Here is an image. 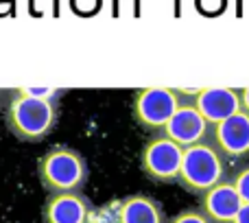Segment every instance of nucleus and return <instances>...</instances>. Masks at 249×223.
<instances>
[{"mask_svg":"<svg viewBox=\"0 0 249 223\" xmlns=\"http://www.w3.org/2000/svg\"><path fill=\"white\" fill-rule=\"evenodd\" d=\"M37 177L51 195L81 193L88 184L90 168L79 151L70 147H53L39 158Z\"/></svg>","mask_w":249,"mask_h":223,"instance_id":"f257e3e1","label":"nucleus"},{"mask_svg":"<svg viewBox=\"0 0 249 223\" xmlns=\"http://www.w3.org/2000/svg\"><path fill=\"white\" fill-rule=\"evenodd\" d=\"M228 177V160L210 140L184 149L177 184L186 193L201 197L206 190L214 188Z\"/></svg>","mask_w":249,"mask_h":223,"instance_id":"f03ea898","label":"nucleus"},{"mask_svg":"<svg viewBox=\"0 0 249 223\" xmlns=\"http://www.w3.org/2000/svg\"><path fill=\"white\" fill-rule=\"evenodd\" d=\"M7 127L18 140L37 142L53 131L57 123V101L35 99L18 90L7 108Z\"/></svg>","mask_w":249,"mask_h":223,"instance_id":"7ed1b4c3","label":"nucleus"},{"mask_svg":"<svg viewBox=\"0 0 249 223\" xmlns=\"http://www.w3.org/2000/svg\"><path fill=\"white\" fill-rule=\"evenodd\" d=\"M184 103L181 94L177 90L168 88H144L133 94L131 101V116L144 131L149 133H162L168 120L177 108Z\"/></svg>","mask_w":249,"mask_h":223,"instance_id":"20e7f679","label":"nucleus"},{"mask_svg":"<svg viewBox=\"0 0 249 223\" xmlns=\"http://www.w3.org/2000/svg\"><path fill=\"white\" fill-rule=\"evenodd\" d=\"M184 149L164 133H155L140 151V168L155 184H177Z\"/></svg>","mask_w":249,"mask_h":223,"instance_id":"39448f33","label":"nucleus"},{"mask_svg":"<svg viewBox=\"0 0 249 223\" xmlns=\"http://www.w3.org/2000/svg\"><path fill=\"white\" fill-rule=\"evenodd\" d=\"M210 142L223 153L228 162L249 158V114L241 110L230 118L212 125Z\"/></svg>","mask_w":249,"mask_h":223,"instance_id":"423d86ee","label":"nucleus"},{"mask_svg":"<svg viewBox=\"0 0 249 223\" xmlns=\"http://www.w3.org/2000/svg\"><path fill=\"white\" fill-rule=\"evenodd\" d=\"M210 129L212 125L199 114L193 101H184L173 114V118L168 120L162 133L166 138H171L173 142H177L181 149H188V147H195L199 142L210 140Z\"/></svg>","mask_w":249,"mask_h":223,"instance_id":"0eeeda50","label":"nucleus"},{"mask_svg":"<svg viewBox=\"0 0 249 223\" xmlns=\"http://www.w3.org/2000/svg\"><path fill=\"white\" fill-rule=\"evenodd\" d=\"M92 217L94 206L83 193L51 195L42 208L44 223H92Z\"/></svg>","mask_w":249,"mask_h":223,"instance_id":"6e6552de","label":"nucleus"},{"mask_svg":"<svg viewBox=\"0 0 249 223\" xmlns=\"http://www.w3.org/2000/svg\"><path fill=\"white\" fill-rule=\"evenodd\" d=\"M193 105L208 123L216 125L241 112V94L232 88H206L195 94Z\"/></svg>","mask_w":249,"mask_h":223,"instance_id":"1a4fd4ad","label":"nucleus"},{"mask_svg":"<svg viewBox=\"0 0 249 223\" xmlns=\"http://www.w3.org/2000/svg\"><path fill=\"white\" fill-rule=\"evenodd\" d=\"M241 206L243 202L230 180L216 184L214 188L206 190L199 197V210L212 223H232L234 217L241 210Z\"/></svg>","mask_w":249,"mask_h":223,"instance_id":"9d476101","label":"nucleus"},{"mask_svg":"<svg viewBox=\"0 0 249 223\" xmlns=\"http://www.w3.org/2000/svg\"><path fill=\"white\" fill-rule=\"evenodd\" d=\"M116 223H168V219L158 199L144 193H136L118 204Z\"/></svg>","mask_w":249,"mask_h":223,"instance_id":"9b49d317","label":"nucleus"},{"mask_svg":"<svg viewBox=\"0 0 249 223\" xmlns=\"http://www.w3.org/2000/svg\"><path fill=\"white\" fill-rule=\"evenodd\" d=\"M228 180L232 182V186L236 188L241 202L243 204H249V164H243V167H238L236 171H234L232 175L228 177Z\"/></svg>","mask_w":249,"mask_h":223,"instance_id":"f8f14e48","label":"nucleus"},{"mask_svg":"<svg viewBox=\"0 0 249 223\" xmlns=\"http://www.w3.org/2000/svg\"><path fill=\"white\" fill-rule=\"evenodd\" d=\"M168 223H212V221L197 206V208H186V210L177 212L173 219H168Z\"/></svg>","mask_w":249,"mask_h":223,"instance_id":"ddd939ff","label":"nucleus"},{"mask_svg":"<svg viewBox=\"0 0 249 223\" xmlns=\"http://www.w3.org/2000/svg\"><path fill=\"white\" fill-rule=\"evenodd\" d=\"M22 92L35 99H46V101H57L61 96V90H51V88H22Z\"/></svg>","mask_w":249,"mask_h":223,"instance_id":"4468645a","label":"nucleus"},{"mask_svg":"<svg viewBox=\"0 0 249 223\" xmlns=\"http://www.w3.org/2000/svg\"><path fill=\"white\" fill-rule=\"evenodd\" d=\"M232 223H249V204H243L241 210H238V215L234 217Z\"/></svg>","mask_w":249,"mask_h":223,"instance_id":"2eb2a0df","label":"nucleus"},{"mask_svg":"<svg viewBox=\"0 0 249 223\" xmlns=\"http://www.w3.org/2000/svg\"><path fill=\"white\" fill-rule=\"evenodd\" d=\"M238 94H241V110H243V112H247V114H249V88H245V90H241Z\"/></svg>","mask_w":249,"mask_h":223,"instance_id":"dca6fc26","label":"nucleus"}]
</instances>
